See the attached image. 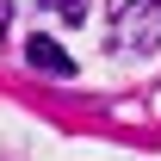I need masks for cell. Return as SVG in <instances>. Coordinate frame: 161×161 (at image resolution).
Segmentation results:
<instances>
[{"instance_id":"1","label":"cell","mask_w":161,"mask_h":161,"mask_svg":"<svg viewBox=\"0 0 161 161\" xmlns=\"http://www.w3.org/2000/svg\"><path fill=\"white\" fill-rule=\"evenodd\" d=\"M118 43H124V50H155V43H161V0H124Z\"/></svg>"},{"instance_id":"2","label":"cell","mask_w":161,"mask_h":161,"mask_svg":"<svg viewBox=\"0 0 161 161\" xmlns=\"http://www.w3.org/2000/svg\"><path fill=\"white\" fill-rule=\"evenodd\" d=\"M25 62H31L37 75H56V80L75 75V56H68L62 43H50V37H31V43H25Z\"/></svg>"},{"instance_id":"3","label":"cell","mask_w":161,"mask_h":161,"mask_svg":"<svg viewBox=\"0 0 161 161\" xmlns=\"http://www.w3.org/2000/svg\"><path fill=\"white\" fill-rule=\"evenodd\" d=\"M43 6H56L62 19H87V0H43Z\"/></svg>"},{"instance_id":"4","label":"cell","mask_w":161,"mask_h":161,"mask_svg":"<svg viewBox=\"0 0 161 161\" xmlns=\"http://www.w3.org/2000/svg\"><path fill=\"white\" fill-rule=\"evenodd\" d=\"M6 25H13V0H0V37H6Z\"/></svg>"}]
</instances>
